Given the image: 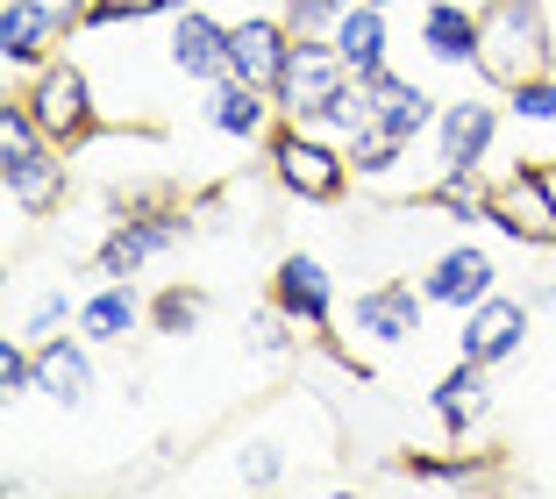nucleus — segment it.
<instances>
[{
  "label": "nucleus",
  "mask_w": 556,
  "mask_h": 499,
  "mask_svg": "<svg viewBox=\"0 0 556 499\" xmlns=\"http://www.w3.org/2000/svg\"><path fill=\"white\" fill-rule=\"evenodd\" d=\"M549 178H556V158H549Z\"/></svg>",
  "instance_id": "c9c22d12"
},
{
  "label": "nucleus",
  "mask_w": 556,
  "mask_h": 499,
  "mask_svg": "<svg viewBox=\"0 0 556 499\" xmlns=\"http://www.w3.org/2000/svg\"><path fill=\"white\" fill-rule=\"evenodd\" d=\"M364 93H371V129L400 136V144L428 136V129H435V114H442V100L428 93L421 79H400L393 65H386V72H371V79H364Z\"/></svg>",
  "instance_id": "4468645a"
},
{
  "label": "nucleus",
  "mask_w": 556,
  "mask_h": 499,
  "mask_svg": "<svg viewBox=\"0 0 556 499\" xmlns=\"http://www.w3.org/2000/svg\"><path fill=\"white\" fill-rule=\"evenodd\" d=\"M243 342H250V357H271V364H278V357H293V350H300V322H293V314H286L278 300H264L257 314L243 322Z\"/></svg>",
  "instance_id": "a878e982"
},
{
  "label": "nucleus",
  "mask_w": 556,
  "mask_h": 499,
  "mask_svg": "<svg viewBox=\"0 0 556 499\" xmlns=\"http://www.w3.org/2000/svg\"><path fill=\"white\" fill-rule=\"evenodd\" d=\"M271 300L293 314L307 336H328V322H336V278H328L321 258H307V250H293V258H278L271 272Z\"/></svg>",
  "instance_id": "ddd939ff"
},
{
  "label": "nucleus",
  "mask_w": 556,
  "mask_h": 499,
  "mask_svg": "<svg viewBox=\"0 0 556 499\" xmlns=\"http://www.w3.org/2000/svg\"><path fill=\"white\" fill-rule=\"evenodd\" d=\"M350 0H286L278 15L293 22V36H336V22H343Z\"/></svg>",
  "instance_id": "c756f323"
},
{
  "label": "nucleus",
  "mask_w": 556,
  "mask_h": 499,
  "mask_svg": "<svg viewBox=\"0 0 556 499\" xmlns=\"http://www.w3.org/2000/svg\"><path fill=\"white\" fill-rule=\"evenodd\" d=\"M471 72L500 93H514L535 72H556V8L549 0H478Z\"/></svg>",
  "instance_id": "f257e3e1"
},
{
  "label": "nucleus",
  "mask_w": 556,
  "mask_h": 499,
  "mask_svg": "<svg viewBox=\"0 0 556 499\" xmlns=\"http://www.w3.org/2000/svg\"><path fill=\"white\" fill-rule=\"evenodd\" d=\"M264 164H271L278 194L300 200V208H336V200L350 194V150L336 144V136L307 129V122H278L271 136H264Z\"/></svg>",
  "instance_id": "7ed1b4c3"
},
{
  "label": "nucleus",
  "mask_w": 556,
  "mask_h": 499,
  "mask_svg": "<svg viewBox=\"0 0 556 499\" xmlns=\"http://www.w3.org/2000/svg\"><path fill=\"white\" fill-rule=\"evenodd\" d=\"M421 292H428V307H457V314H471L485 292H500V264H492V250H478V242H457V250H442V258L428 264Z\"/></svg>",
  "instance_id": "2eb2a0df"
},
{
  "label": "nucleus",
  "mask_w": 556,
  "mask_h": 499,
  "mask_svg": "<svg viewBox=\"0 0 556 499\" xmlns=\"http://www.w3.org/2000/svg\"><path fill=\"white\" fill-rule=\"evenodd\" d=\"M150 15H172L164 0H86V29H115V22H150Z\"/></svg>",
  "instance_id": "7c9ffc66"
},
{
  "label": "nucleus",
  "mask_w": 556,
  "mask_h": 499,
  "mask_svg": "<svg viewBox=\"0 0 556 499\" xmlns=\"http://www.w3.org/2000/svg\"><path fill=\"white\" fill-rule=\"evenodd\" d=\"M22 100H29V114L43 122L50 144L65 150H86L100 136V108H93V79H86L72 58H50V65L29 72V86H22Z\"/></svg>",
  "instance_id": "423d86ee"
},
{
  "label": "nucleus",
  "mask_w": 556,
  "mask_h": 499,
  "mask_svg": "<svg viewBox=\"0 0 556 499\" xmlns=\"http://www.w3.org/2000/svg\"><path fill=\"white\" fill-rule=\"evenodd\" d=\"M58 36H65V22L50 15L43 0H0V58H8V72L50 65V43Z\"/></svg>",
  "instance_id": "a211bd4d"
},
{
  "label": "nucleus",
  "mask_w": 556,
  "mask_h": 499,
  "mask_svg": "<svg viewBox=\"0 0 556 499\" xmlns=\"http://www.w3.org/2000/svg\"><path fill=\"white\" fill-rule=\"evenodd\" d=\"M421 50L435 65H471L478 58V8L471 0H428L421 8Z\"/></svg>",
  "instance_id": "412c9836"
},
{
  "label": "nucleus",
  "mask_w": 556,
  "mask_h": 499,
  "mask_svg": "<svg viewBox=\"0 0 556 499\" xmlns=\"http://www.w3.org/2000/svg\"><path fill=\"white\" fill-rule=\"evenodd\" d=\"M421 322H428V292L407 286V278H378L350 300V336L371 342V350H407L421 342Z\"/></svg>",
  "instance_id": "6e6552de"
},
{
  "label": "nucleus",
  "mask_w": 556,
  "mask_h": 499,
  "mask_svg": "<svg viewBox=\"0 0 556 499\" xmlns=\"http://www.w3.org/2000/svg\"><path fill=\"white\" fill-rule=\"evenodd\" d=\"M528 300H535V307H556V278H542V286L528 292Z\"/></svg>",
  "instance_id": "473e14b6"
},
{
  "label": "nucleus",
  "mask_w": 556,
  "mask_h": 499,
  "mask_svg": "<svg viewBox=\"0 0 556 499\" xmlns=\"http://www.w3.org/2000/svg\"><path fill=\"white\" fill-rule=\"evenodd\" d=\"M200 322H207V292L200 286L172 278V286L150 292V336H193Z\"/></svg>",
  "instance_id": "b1692460"
},
{
  "label": "nucleus",
  "mask_w": 556,
  "mask_h": 499,
  "mask_svg": "<svg viewBox=\"0 0 556 499\" xmlns=\"http://www.w3.org/2000/svg\"><path fill=\"white\" fill-rule=\"evenodd\" d=\"M43 8L65 22V29H86V0H43Z\"/></svg>",
  "instance_id": "2f4dec72"
},
{
  "label": "nucleus",
  "mask_w": 556,
  "mask_h": 499,
  "mask_svg": "<svg viewBox=\"0 0 556 499\" xmlns=\"http://www.w3.org/2000/svg\"><path fill=\"white\" fill-rule=\"evenodd\" d=\"M492 144H500V108H492L485 93L442 100V114H435V172H450V164H485Z\"/></svg>",
  "instance_id": "f8f14e48"
},
{
  "label": "nucleus",
  "mask_w": 556,
  "mask_h": 499,
  "mask_svg": "<svg viewBox=\"0 0 556 499\" xmlns=\"http://www.w3.org/2000/svg\"><path fill=\"white\" fill-rule=\"evenodd\" d=\"M65 322H79V300H72V286H50L43 300L22 314V336H29V342H36V336H58Z\"/></svg>",
  "instance_id": "cd10ccee"
},
{
  "label": "nucleus",
  "mask_w": 556,
  "mask_h": 499,
  "mask_svg": "<svg viewBox=\"0 0 556 499\" xmlns=\"http://www.w3.org/2000/svg\"><path fill=\"white\" fill-rule=\"evenodd\" d=\"M193 214L200 208H172L164 194H129V208L108 222V236H100V250H93L100 278H143L157 258H172V250L193 236Z\"/></svg>",
  "instance_id": "20e7f679"
},
{
  "label": "nucleus",
  "mask_w": 556,
  "mask_h": 499,
  "mask_svg": "<svg viewBox=\"0 0 556 499\" xmlns=\"http://www.w3.org/2000/svg\"><path fill=\"white\" fill-rule=\"evenodd\" d=\"M164 58L193 86L229 79V22L207 15V0H200V8H179V15H172V36H164Z\"/></svg>",
  "instance_id": "9d476101"
},
{
  "label": "nucleus",
  "mask_w": 556,
  "mask_h": 499,
  "mask_svg": "<svg viewBox=\"0 0 556 499\" xmlns=\"http://www.w3.org/2000/svg\"><path fill=\"white\" fill-rule=\"evenodd\" d=\"M136 328H150V300L129 286V278H108V286H93L79 300V336L93 342V350L100 342H129Z\"/></svg>",
  "instance_id": "aec40b11"
},
{
  "label": "nucleus",
  "mask_w": 556,
  "mask_h": 499,
  "mask_svg": "<svg viewBox=\"0 0 556 499\" xmlns=\"http://www.w3.org/2000/svg\"><path fill=\"white\" fill-rule=\"evenodd\" d=\"M0 186H8V208L43 222V214L65 208V186H72V164H65V144H50L43 122L29 114V100L8 93L0 108Z\"/></svg>",
  "instance_id": "f03ea898"
},
{
  "label": "nucleus",
  "mask_w": 556,
  "mask_h": 499,
  "mask_svg": "<svg viewBox=\"0 0 556 499\" xmlns=\"http://www.w3.org/2000/svg\"><path fill=\"white\" fill-rule=\"evenodd\" d=\"M428 407H435L442 435H450V442H464V435H471L478 421L492 414V364H478V357H457V364L435 378Z\"/></svg>",
  "instance_id": "f3484780"
},
{
  "label": "nucleus",
  "mask_w": 556,
  "mask_h": 499,
  "mask_svg": "<svg viewBox=\"0 0 556 499\" xmlns=\"http://www.w3.org/2000/svg\"><path fill=\"white\" fill-rule=\"evenodd\" d=\"M286 50H293V22H286V15L243 8V15L229 22V72H236V79H250V86L271 93L278 72H286Z\"/></svg>",
  "instance_id": "9b49d317"
},
{
  "label": "nucleus",
  "mask_w": 556,
  "mask_h": 499,
  "mask_svg": "<svg viewBox=\"0 0 556 499\" xmlns=\"http://www.w3.org/2000/svg\"><path fill=\"white\" fill-rule=\"evenodd\" d=\"M528 328H535V300H514V292H485V300L464 314L457 328V357H478V364H514L528 350Z\"/></svg>",
  "instance_id": "1a4fd4ad"
},
{
  "label": "nucleus",
  "mask_w": 556,
  "mask_h": 499,
  "mask_svg": "<svg viewBox=\"0 0 556 499\" xmlns=\"http://www.w3.org/2000/svg\"><path fill=\"white\" fill-rule=\"evenodd\" d=\"M0 392H8V407L36 392V342H29V350H22L15 336L0 342Z\"/></svg>",
  "instance_id": "c85d7f7f"
},
{
  "label": "nucleus",
  "mask_w": 556,
  "mask_h": 499,
  "mask_svg": "<svg viewBox=\"0 0 556 499\" xmlns=\"http://www.w3.org/2000/svg\"><path fill=\"white\" fill-rule=\"evenodd\" d=\"M421 208L450 214V222H492V178L485 164H450V172H435V186H421Z\"/></svg>",
  "instance_id": "4be33fe9"
},
{
  "label": "nucleus",
  "mask_w": 556,
  "mask_h": 499,
  "mask_svg": "<svg viewBox=\"0 0 556 499\" xmlns=\"http://www.w3.org/2000/svg\"><path fill=\"white\" fill-rule=\"evenodd\" d=\"M549 8H556V0H549Z\"/></svg>",
  "instance_id": "e433bc0d"
},
{
  "label": "nucleus",
  "mask_w": 556,
  "mask_h": 499,
  "mask_svg": "<svg viewBox=\"0 0 556 499\" xmlns=\"http://www.w3.org/2000/svg\"><path fill=\"white\" fill-rule=\"evenodd\" d=\"M36 392L50 407H86L93 400V342L86 336H36Z\"/></svg>",
  "instance_id": "dca6fc26"
},
{
  "label": "nucleus",
  "mask_w": 556,
  "mask_h": 499,
  "mask_svg": "<svg viewBox=\"0 0 556 499\" xmlns=\"http://www.w3.org/2000/svg\"><path fill=\"white\" fill-rule=\"evenodd\" d=\"M507 114L521 129H556V72H535L507 93Z\"/></svg>",
  "instance_id": "bb28decb"
},
{
  "label": "nucleus",
  "mask_w": 556,
  "mask_h": 499,
  "mask_svg": "<svg viewBox=\"0 0 556 499\" xmlns=\"http://www.w3.org/2000/svg\"><path fill=\"white\" fill-rule=\"evenodd\" d=\"M271 114H278V100L264 93V86H250V79H214L207 86V129L214 136H236V144H257V136H271Z\"/></svg>",
  "instance_id": "6ab92c4d"
},
{
  "label": "nucleus",
  "mask_w": 556,
  "mask_h": 499,
  "mask_svg": "<svg viewBox=\"0 0 556 499\" xmlns=\"http://www.w3.org/2000/svg\"><path fill=\"white\" fill-rule=\"evenodd\" d=\"M164 8H172V15H179V8H200V0H164Z\"/></svg>",
  "instance_id": "72a5a7b5"
},
{
  "label": "nucleus",
  "mask_w": 556,
  "mask_h": 499,
  "mask_svg": "<svg viewBox=\"0 0 556 499\" xmlns=\"http://www.w3.org/2000/svg\"><path fill=\"white\" fill-rule=\"evenodd\" d=\"M343 150H350V172H357V178H371V186H393L400 158H407L414 144H400V136H386V129H357Z\"/></svg>",
  "instance_id": "393cba45"
},
{
  "label": "nucleus",
  "mask_w": 556,
  "mask_h": 499,
  "mask_svg": "<svg viewBox=\"0 0 556 499\" xmlns=\"http://www.w3.org/2000/svg\"><path fill=\"white\" fill-rule=\"evenodd\" d=\"M492 228L514 236L521 250H556V178L549 164H514L507 178H492Z\"/></svg>",
  "instance_id": "0eeeda50"
},
{
  "label": "nucleus",
  "mask_w": 556,
  "mask_h": 499,
  "mask_svg": "<svg viewBox=\"0 0 556 499\" xmlns=\"http://www.w3.org/2000/svg\"><path fill=\"white\" fill-rule=\"evenodd\" d=\"M357 79V72L343 65V50H336V36H293V50H286V72H278L271 100H278V122H321L328 100L343 93V86Z\"/></svg>",
  "instance_id": "39448f33"
},
{
  "label": "nucleus",
  "mask_w": 556,
  "mask_h": 499,
  "mask_svg": "<svg viewBox=\"0 0 556 499\" xmlns=\"http://www.w3.org/2000/svg\"><path fill=\"white\" fill-rule=\"evenodd\" d=\"M386 43H393V29H386V8H371V0H350L343 22H336V50H343V65L357 72V79H371V72H386Z\"/></svg>",
  "instance_id": "5701e85b"
},
{
  "label": "nucleus",
  "mask_w": 556,
  "mask_h": 499,
  "mask_svg": "<svg viewBox=\"0 0 556 499\" xmlns=\"http://www.w3.org/2000/svg\"><path fill=\"white\" fill-rule=\"evenodd\" d=\"M371 8H393V0H371Z\"/></svg>",
  "instance_id": "f704fd0d"
}]
</instances>
